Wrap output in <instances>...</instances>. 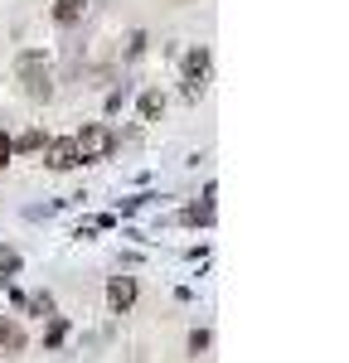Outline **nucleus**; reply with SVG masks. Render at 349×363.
Listing matches in <instances>:
<instances>
[{"instance_id": "obj_6", "label": "nucleus", "mask_w": 349, "mask_h": 363, "mask_svg": "<svg viewBox=\"0 0 349 363\" xmlns=\"http://www.w3.org/2000/svg\"><path fill=\"white\" fill-rule=\"evenodd\" d=\"M160 112H165V92H160V87L141 92V116L145 121H160Z\"/></svg>"}, {"instance_id": "obj_14", "label": "nucleus", "mask_w": 349, "mask_h": 363, "mask_svg": "<svg viewBox=\"0 0 349 363\" xmlns=\"http://www.w3.org/2000/svg\"><path fill=\"white\" fill-rule=\"evenodd\" d=\"M10 155H15V150H10V136H5V131H0V169L10 165Z\"/></svg>"}, {"instance_id": "obj_9", "label": "nucleus", "mask_w": 349, "mask_h": 363, "mask_svg": "<svg viewBox=\"0 0 349 363\" xmlns=\"http://www.w3.org/2000/svg\"><path fill=\"white\" fill-rule=\"evenodd\" d=\"M63 335H68V320H63V315H54V320H49V330H44V344L54 349V344H63Z\"/></svg>"}, {"instance_id": "obj_15", "label": "nucleus", "mask_w": 349, "mask_h": 363, "mask_svg": "<svg viewBox=\"0 0 349 363\" xmlns=\"http://www.w3.org/2000/svg\"><path fill=\"white\" fill-rule=\"evenodd\" d=\"M0 344H5V320H0Z\"/></svg>"}, {"instance_id": "obj_13", "label": "nucleus", "mask_w": 349, "mask_h": 363, "mask_svg": "<svg viewBox=\"0 0 349 363\" xmlns=\"http://www.w3.org/2000/svg\"><path fill=\"white\" fill-rule=\"evenodd\" d=\"M189 349H194V354H199V349H209V330H194V335H189Z\"/></svg>"}, {"instance_id": "obj_4", "label": "nucleus", "mask_w": 349, "mask_h": 363, "mask_svg": "<svg viewBox=\"0 0 349 363\" xmlns=\"http://www.w3.org/2000/svg\"><path fill=\"white\" fill-rule=\"evenodd\" d=\"M107 306L116 315H126V310L136 306V277H112L107 281Z\"/></svg>"}, {"instance_id": "obj_3", "label": "nucleus", "mask_w": 349, "mask_h": 363, "mask_svg": "<svg viewBox=\"0 0 349 363\" xmlns=\"http://www.w3.org/2000/svg\"><path fill=\"white\" fill-rule=\"evenodd\" d=\"M209 83V49H189L184 54V97H199Z\"/></svg>"}, {"instance_id": "obj_8", "label": "nucleus", "mask_w": 349, "mask_h": 363, "mask_svg": "<svg viewBox=\"0 0 349 363\" xmlns=\"http://www.w3.org/2000/svg\"><path fill=\"white\" fill-rule=\"evenodd\" d=\"M83 15V0H54V20L58 25H73Z\"/></svg>"}, {"instance_id": "obj_2", "label": "nucleus", "mask_w": 349, "mask_h": 363, "mask_svg": "<svg viewBox=\"0 0 349 363\" xmlns=\"http://www.w3.org/2000/svg\"><path fill=\"white\" fill-rule=\"evenodd\" d=\"M20 83H25L29 97H49V63H44V54L39 49H29V54H20Z\"/></svg>"}, {"instance_id": "obj_12", "label": "nucleus", "mask_w": 349, "mask_h": 363, "mask_svg": "<svg viewBox=\"0 0 349 363\" xmlns=\"http://www.w3.org/2000/svg\"><path fill=\"white\" fill-rule=\"evenodd\" d=\"M145 49V34H131V39H126V58H136Z\"/></svg>"}, {"instance_id": "obj_7", "label": "nucleus", "mask_w": 349, "mask_h": 363, "mask_svg": "<svg viewBox=\"0 0 349 363\" xmlns=\"http://www.w3.org/2000/svg\"><path fill=\"white\" fill-rule=\"evenodd\" d=\"M179 223H214V203L204 199V203H189L184 213H179Z\"/></svg>"}, {"instance_id": "obj_10", "label": "nucleus", "mask_w": 349, "mask_h": 363, "mask_svg": "<svg viewBox=\"0 0 349 363\" xmlns=\"http://www.w3.org/2000/svg\"><path fill=\"white\" fill-rule=\"evenodd\" d=\"M44 145V131H25L20 140H10V150H39Z\"/></svg>"}, {"instance_id": "obj_1", "label": "nucleus", "mask_w": 349, "mask_h": 363, "mask_svg": "<svg viewBox=\"0 0 349 363\" xmlns=\"http://www.w3.org/2000/svg\"><path fill=\"white\" fill-rule=\"evenodd\" d=\"M73 145H78V160H107L116 150V136H112V126L92 121V126H83V131L73 136Z\"/></svg>"}, {"instance_id": "obj_11", "label": "nucleus", "mask_w": 349, "mask_h": 363, "mask_svg": "<svg viewBox=\"0 0 349 363\" xmlns=\"http://www.w3.org/2000/svg\"><path fill=\"white\" fill-rule=\"evenodd\" d=\"M25 310H34V315H54V301H49V296H29Z\"/></svg>"}, {"instance_id": "obj_5", "label": "nucleus", "mask_w": 349, "mask_h": 363, "mask_svg": "<svg viewBox=\"0 0 349 363\" xmlns=\"http://www.w3.org/2000/svg\"><path fill=\"white\" fill-rule=\"evenodd\" d=\"M44 160H49V169H73V165H83V160H78V145H73V136H68V140H49Z\"/></svg>"}]
</instances>
